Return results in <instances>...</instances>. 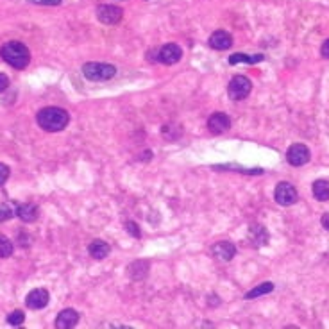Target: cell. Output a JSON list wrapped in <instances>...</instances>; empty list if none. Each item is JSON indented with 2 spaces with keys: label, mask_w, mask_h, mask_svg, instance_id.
I'll return each mask as SVG.
<instances>
[{
  "label": "cell",
  "mask_w": 329,
  "mask_h": 329,
  "mask_svg": "<svg viewBox=\"0 0 329 329\" xmlns=\"http://www.w3.org/2000/svg\"><path fill=\"white\" fill-rule=\"evenodd\" d=\"M36 122L43 131L59 132L68 126L70 115L65 110H61V108H43V110L38 111Z\"/></svg>",
  "instance_id": "6da1fadb"
},
{
  "label": "cell",
  "mask_w": 329,
  "mask_h": 329,
  "mask_svg": "<svg viewBox=\"0 0 329 329\" xmlns=\"http://www.w3.org/2000/svg\"><path fill=\"white\" fill-rule=\"evenodd\" d=\"M0 56H2L5 63L11 65L16 70H23L31 63V52L20 42H7L4 47L0 48Z\"/></svg>",
  "instance_id": "7a4b0ae2"
},
{
  "label": "cell",
  "mask_w": 329,
  "mask_h": 329,
  "mask_svg": "<svg viewBox=\"0 0 329 329\" xmlns=\"http://www.w3.org/2000/svg\"><path fill=\"white\" fill-rule=\"evenodd\" d=\"M83 73L88 81L100 83V81H110L115 77L116 68L110 63H86L83 66Z\"/></svg>",
  "instance_id": "3957f363"
},
{
  "label": "cell",
  "mask_w": 329,
  "mask_h": 329,
  "mask_svg": "<svg viewBox=\"0 0 329 329\" xmlns=\"http://www.w3.org/2000/svg\"><path fill=\"white\" fill-rule=\"evenodd\" d=\"M252 83L245 75H236L231 79L229 86H227V95L231 100H243L247 99V95L251 93Z\"/></svg>",
  "instance_id": "277c9868"
},
{
  "label": "cell",
  "mask_w": 329,
  "mask_h": 329,
  "mask_svg": "<svg viewBox=\"0 0 329 329\" xmlns=\"http://www.w3.org/2000/svg\"><path fill=\"white\" fill-rule=\"evenodd\" d=\"M274 198L279 206H292V204L297 202L299 194L295 186L290 183H279L276 186V192H274Z\"/></svg>",
  "instance_id": "5b68a950"
},
{
  "label": "cell",
  "mask_w": 329,
  "mask_h": 329,
  "mask_svg": "<svg viewBox=\"0 0 329 329\" xmlns=\"http://www.w3.org/2000/svg\"><path fill=\"white\" fill-rule=\"evenodd\" d=\"M122 16H124V11L118 7V5H99L97 7V18H99L102 23L106 25H116L118 22L122 20Z\"/></svg>",
  "instance_id": "8992f818"
},
{
  "label": "cell",
  "mask_w": 329,
  "mask_h": 329,
  "mask_svg": "<svg viewBox=\"0 0 329 329\" xmlns=\"http://www.w3.org/2000/svg\"><path fill=\"white\" fill-rule=\"evenodd\" d=\"M183 58V48L175 43H167L157 50V61L163 65H175Z\"/></svg>",
  "instance_id": "52a82bcc"
},
{
  "label": "cell",
  "mask_w": 329,
  "mask_h": 329,
  "mask_svg": "<svg viewBox=\"0 0 329 329\" xmlns=\"http://www.w3.org/2000/svg\"><path fill=\"white\" fill-rule=\"evenodd\" d=\"M286 161L292 167H303L309 161V149L303 143H295L288 149L286 152Z\"/></svg>",
  "instance_id": "ba28073f"
},
{
  "label": "cell",
  "mask_w": 329,
  "mask_h": 329,
  "mask_svg": "<svg viewBox=\"0 0 329 329\" xmlns=\"http://www.w3.org/2000/svg\"><path fill=\"white\" fill-rule=\"evenodd\" d=\"M48 301H50V295H48L47 290L45 288H36V290L29 292L25 304L29 309H43L48 304Z\"/></svg>",
  "instance_id": "9c48e42d"
},
{
  "label": "cell",
  "mask_w": 329,
  "mask_h": 329,
  "mask_svg": "<svg viewBox=\"0 0 329 329\" xmlns=\"http://www.w3.org/2000/svg\"><path fill=\"white\" fill-rule=\"evenodd\" d=\"M231 127V118L225 113H213L209 116L208 120V129L209 132L213 134H222V132H227Z\"/></svg>",
  "instance_id": "30bf717a"
},
{
  "label": "cell",
  "mask_w": 329,
  "mask_h": 329,
  "mask_svg": "<svg viewBox=\"0 0 329 329\" xmlns=\"http://www.w3.org/2000/svg\"><path fill=\"white\" fill-rule=\"evenodd\" d=\"M211 252L213 256L220 262H231L236 254V247L231 243V241H219L211 247Z\"/></svg>",
  "instance_id": "8fae6325"
},
{
  "label": "cell",
  "mask_w": 329,
  "mask_h": 329,
  "mask_svg": "<svg viewBox=\"0 0 329 329\" xmlns=\"http://www.w3.org/2000/svg\"><path fill=\"white\" fill-rule=\"evenodd\" d=\"M233 45V36L227 31H215L209 36V47L215 50H227Z\"/></svg>",
  "instance_id": "7c38bea8"
},
{
  "label": "cell",
  "mask_w": 329,
  "mask_h": 329,
  "mask_svg": "<svg viewBox=\"0 0 329 329\" xmlns=\"http://www.w3.org/2000/svg\"><path fill=\"white\" fill-rule=\"evenodd\" d=\"M77 322H79L77 311L72 309V308H66L58 315V319H56V328L58 329H72V328L77 326Z\"/></svg>",
  "instance_id": "4fadbf2b"
},
{
  "label": "cell",
  "mask_w": 329,
  "mask_h": 329,
  "mask_svg": "<svg viewBox=\"0 0 329 329\" xmlns=\"http://www.w3.org/2000/svg\"><path fill=\"white\" fill-rule=\"evenodd\" d=\"M16 215L23 222H34L40 215V209L36 204H20V206H16Z\"/></svg>",
  "instance_id": "5bb4252c"
},
{
  "label": "cell",
  "mask_w": 329,
  "mask_h": 329,
  "mask_svg": "<svg viewBox=\"0 0 329 329\" xmlns=\"http://www.w3.org/2000/svg\"><path fill=\"white\" fill-rule=\"evenodd\" d=\"M88 252L93 260H104V258H108V254L111 252V247L102 240H95L89 243Z\"/></svg>",
  "instance_id": "9a60e30c"
},
{
  "label": "cell",
  "mask_w": 329,
  "mask_h": 329,
  "mask_svg": "<svg viewBox=\"0 0 329 329\" xmlns=\"http://www.w3.org/2000/svg\"><path fill=\"white\" fill-rule=\"evenodd\" d=\"M313 195L317 200H320V202H326V200H329V181H326V179H319V181H315L313 183Z\"/></svg>",
  "instance_id": "2e32d148"
},
{
  "label": "cell",
  "mask_w": 329,
  "mask_h": 329,
  "mask_svg": "<svg viewBox=\"0 0 329 329\" xmlns=\"http://www.w3.org/2000/svg\"><path fill=\"white\" fill-rule=\"evenodd\" d=\"M263 54H258V56H245V54H233L229 56V65H238V63H247V65H254L263 61Z\"/></svg>",
  "instance_id": "e0dca14e"
},
{
  "label": "cell",
  "mask_w": 329,
  "mask_h": 329,
  "mask_svg": "<svg viewBox=\"0 0 329 329\" xmlns=\"http://www.w3.org/2000/svg\"><path fill=\"white\" fill-rule=\"evenodd\" d=\"M251 241L256 247L265 245L266 241H268V233L263 229L262 225H254V227H251Z\"/></svg>",
  "instance_id": "ac0fdd59"
},
{
  "label": "cell",
  "mask_w": 329,
  "mask_h": 329,
  "mask_svg": "<svg viewBox=\"0 0 329 329\" xmlns=\"http://www.w3.org/2000/svg\"><path fill=\"white\" fill-rule=\"evenodd\" d=\"M272 290H274V285H272V283H263V285H260V286L249 290V292L245 293V299L247 301H251V299H258V297H262V295L270 293Z\"/></svg>",
  "instance_id": "d6986e66"
},
{
  "label": "cell",
  "mask_w": 329,
  "mask_h": 329,
  "mask_svg": "<svg viewBox=\"0 0 329 329\" xmlns=\"http://www.w3.org/2000/svg\"><path fill=\"white\" fill-rule=\"evenodd\" d=\"M23 322H25V315H23L22 309H15L13 313L7 315V324L13 326V328H18V326H22Z\"/></svg>",
  "instance_id": "ffe728a7"
},
{
  "label": "cell",
  "mask_w": 329,
  "mask_h": 329,
  "mask_svg": "<svg viewBox=\"0 0 329 329\" xmlns=\"http://www.w3.org/2000/svg\"><path fill=\"white\" fill-rule=\"evenodd\" d=\"M13 254V243L7 236L0 235V258H9Z\"/></svg>",
  "instance_id": "44dd1931"
},
{
  "label": "cell",
  "mask_w": 329,
  "mask_h": 329,
  "mask_svg": "<svg viewBox=\"0 0 329 329\" xmlns=\"http://www.w3.org/2000/svg\"><path fill=\"white\" fill-rule=\"evenodd\" d=\"M9 167L7 165H4V163H0V186H4L5 181L9 179Z\"/></svg>",
  "instance_id": "7402d4cb"
},
{
  "label": "cell",
  "mask_w": 329,
  "mask_h": 329,
  "mask_svg": "<svg viewBox=\"0 0 329 329\" xmlns=\"http://www.w3.org/2000/svg\"><path fill=\"white\" fill-rule=\"evenodd\" d=\"M126 229L131 233V236H134V238H140L141 233H140V227H138V224H134V222H126Z\"/></svg>",
  "instance_id": "603a6c76"
},
{
  "label": "cell",
  "mask_w": 329,
  "mask_h": 329,
  "mask_svg": "<svg viewBox=\"0 0 329 329\" xmlns=\"http://www.w3.org/2000/svg\"><path fill=\"white\" fill-rule=\"evenodd\" d=\"M7 86H9V77H7L5 73H0V93H2L4 89H7Z\"/></svg>",
  "instance_id": "cb8c5ba5"
},
{
  "label": "cell",
  "mask_w": 329,
  "mask_h": 329,
  "mask_svg": "<svg viewBox=\"0 0 329 329\" xmlns=\"http://www.w3.org/2000/svg\"><path fill=\"white\" fill-rule=\"evenodd\" d=\"M34 4H42V5H59L61 0H31Z\"/></svg>",
  "instance_id": "d4e9b609"
},
{
  "label": "cell",
  "mask_w": 329,
  "mask_h": 329,
  "mask_svg": "<svg viewBox=\"0 0 329 329\" xmlns=\"http://www.w3.org/2000/svg\"><path fill=\"white\" fill-rule=\"evenodd\" d=\"M320 224H322V227H324L326 231H329V213L322 215V219H320Z\"/></svg>",
  "instance_id": "484cf974"
},
{
  "label": "cell",
  "mask_w": 329,
  "mask_h": 329,
  "mask_svg": "<svg viewBox=\"0 0 329 329\" xmlns=\"http://www.w3.org/2000/svg\"><path fill=\"white\" fill-rule=\"evenodd\" d=\"M322 56H324V58H329V40L324 42V45H322Z\"/></svg>",
  "instance_id": "4316f807"
}]
</instances>
